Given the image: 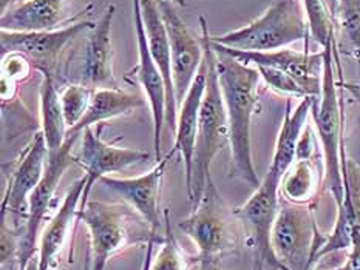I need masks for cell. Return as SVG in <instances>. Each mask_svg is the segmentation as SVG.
I'll use <instances>...</instances> for the list:
<instances>
[{
    "label": "cell",
    "instance_id": "6da1fadb",
    "mask_svg": "<svg viewBox=\"0 0 360 270\" xmlns=\"http://www.w3.org/2000/svg\"><path fill=\"white\" fill-rule=\"evenodd\" d=\"M212 43V42H210ZM215 67L228 114L229 145L233 170L254 190L260 185L252 159V116L258 105L262 76L255 67L243 64L231 54L215 48Z\"/></svg>",
    "mask_w": 360,
    "mask_h": 270
},
{
    "label": "cell",
    "instance_id": "7a4b0ae2",
    "mask_svg": "<svg viewBox=\"0 0 360 270\" xmlns=\"http://www.w3.org/2000/svg\"><path fill=\"white\" fill-rule=\"evenodd\" d=\"M200 23L202 42H205V58L207 60V82L200 110L192 180L187 187V195H189L192 207L198 203L207 182L212 180L210 167H212L217 153L223 149L226 142H229L228 114H226L220 82H218L215 51L210 43L207 22L202 15H200Z\"/></svg>",
    "mask_w": 360,
    "mask_h": 270
},
{
    "label": "cell",
    "instance_id": "3957f363",
    "mask_svg": "<svg viewBox=\"0 0 360 270\" xmlns=\"http://www.w3.org/2000/svg\"><path fill=\"white\" fill-rule=\"evenodd\" d=\"M295 151L285 145H276L268 172L260 185L245 204L237 208V216L245 230V241L254 253L252 270L266 267L281 270L271 249V230L280 208V185L286 172L294 164Z\"/></svg>",
    "mask_w": 360,
    "mask_h": 270
},
{
    "label": "cell",
    "instance_id": "277c9868",
    "mask_svg": "<svg viewBox=\"0 0 360 270\" xmlns=\"http://www.w3.org/2000/svg\"><path fill=\"white\" fill-rule=\"evenodd\" d=\"M90 236V270H105L107 262L131 244L150 239L152 230L129 204L87 201L77 210Z\"/></svg>",
    "mask_w": 360,
    "mask_h": 270
},
{
    "label": "cell",
    "instance_id": "5b68a950",
    "mask_svg": "<svg viewBox=\"0 0 360 270\" xmlns=\"http://www.w3.org/2000/svg\"><path fill=\"white\" fill-rule=\"evenodd\" d=\"M338 43L331 42L323 51V79L322 93L312 105L316 133L323 153V185L331 193L335 204L342 205L345 199V177H343V150L342 139V107L335 82V53Z\"/></svg>",
    "mask_w": 360,
    "mask_h": 270
},
{
    "label": "cell",
    "instance_id": "8992f818",
    "mask_svg": "<svg viewBox=\"0 0 360 270\" xmlns=\"http://www.w3.org/2000/svg\"><path fill=\"white\" fill-rule=\"evenodd\" d=\"M178 229L192 239L201 264L237 252L241 238H245L237 212L224 203L214 180L207 182L200 201L192 207V213L179 221Z\"/></svg>",
    "mask_w": 360,
    "mask_h": 270
},
{
    "label": "cell",
    "instance_id": "52a82bcc",
    "mask_svg": "<svg viewBox=\"0 0 360 270\" xmlns=\"http://www.w3.org/2000/svg\"><path fill=\"white\" fill-rule=\"evenodd\" d=\"M308 22L302 0H276L260 18L246 27L215 36L212 42L240 51H274L308 42Z\"/></svg>",
    "mask_w": 360,
    "mask_h": 270
},
{
    "label": "cell",
    "instance_id": "ba28073f",
    "mask_svg": "<svg viewBox=\"0 0 360 270\" xmlns=\"http://www.w3.org/2000/svg\"><path fill=\"white\" fill-rule=\"evenodd\" d=\"M325 238L317 227L314 205L280 199L271 230V249L281 270H312V259Z\"/></svg>",
    "mask_w": 360,
    "mask_h": 270
},
{
    "label": "cell",
    "instance_id": "9c48e42d",
    "mask_svg": "<svg viewBox=\"0 0 360 270\" xmlns=\"http://www.w3.org/2000/svg\"><path fill=\"white\" fill-rule=\"evenodd\" d=\"M95 23L82 20L60 29L50 31H6L0 34L2 58L19 54L41 73L53 74L62 51L84 31H90Z\"/></svg>",
    "mask_w": 360,
    "mask_h": 270
},
{
    "label": "cell",
    "instance_id": "30bf717a",
    "mask_svg": "<svg viewBox=\"0 0 360 270\" xmlns=\"http://www.w3.org/2000/svg\"><path fill=\"white\" fill-rule=\"evenodd\" d=\"M76 142L77 139L75 137L67 139L60 151H58L56 154H50L49 161H46L42 180L34 189V191L31 193L28 218L25 221V226H23L20 231V270L25 269L28 262L36 257L39 231H41L42 222L46 213L50 210L54 193H56L58 185L62 180V176L67 172V168L76 164L75 154H72V149Z\"/></svg>",
    "mask_w": 360,
    "mask_h": 270
},
{
    "label": "cell",
    "instance_id": "8fae6325",
    "mask_svg": "<svg viewBox=\"0 0 360 270\" xmlns=\"http://www.w3.org/2000/svg\"><path fill=\"white\" fill-rule=\"evenodd\" d=\"M212 42V39H210ZM215 48L231 54L240 62L250 67H271L288 73L300 85L307 96L319 97L322 93L323 79V51L311 54L308 51V42L304 43V51H295L289 48L274 51H240L212 42Z\"/></svg>",
    "mask_w": 360,
    "mask_h": 270
},
{
    "label": "cell",
    "instance_id": "7c38bea8",
    "mask_svg": "<svg viewBox=\"0 0 360 270\" xmlns=\"http://www.w3.org/2000/svg\"><path fill=\"white\" fill-rule=\"evenodd\" d=\"M158 6L169 36L172 74H174L175 96L179 104L189 91L205 60V42L202 36L195 34L179 18L175 5L161 0Z\"/></svg>",
    "mask_w": 360,
    "mask_h": 270
},
{
    "label": "cell",
    "instance_id": "4fadbf2b",
    "mask_svg": "<svg viewBox=\"0 0 360 270\" xmlns=\"http://www.w3.org/2000/svg\"><path fill=\"white\" fill-rule=\"evenodd\" d=\"M133 23H135L138 41V64L133 68V74L143 88L148 107H150L153 121V150L155 159L158 162L162 159L161 135L164 126H166L167 87L158 65L155 64L150 50H148L143 14H141V0H133Z\"/></svg>",
    "mask_w": 360,
    "mask_h": 270
},
{
    "label": "cell",
    "instance_id": "5bb4252c",
    "mask_svg": "<svg viewBox=\"0 0 360 270\" xmlns=\"http://www.w3.org/2000/svg\"><path fill=\"white\" fill-rule=\"evenodd\" d=\"M46 161H49V149L42 133H37L10 177L0 205L2 220H11L14 222L11 227L15 230H18L15 222L20 220L27 221L28 218L30 196L42 180Z\"/></svg>",
    "mask_w": 360,
    "mask_h": 270
},
{
    "label": "cell",
    "instance_id": "9a60e30c",
    "mask_svg": "<svg viewBox=\"0 0 360 270\" xmlns=\"http://www.w3.org/2000/svg\"><path fill=\"white\" fill-rule=\"evenodd\" d=\"M170 156L166 154L155 167L136 177H113L104 176L99 182H103L107 189L115 191L125 204H129L144 222L152 230V234L158 235L161 226L160 221V196L164 173L170 162Z\"/></svg>",
    "mask_w": 360,
    "mask_h": 270
},
{
    "label": "cell",
    "instance_id": "2e32d148",
    "mask_svg": "<svg viewBox=\"0 0 360 270\" xmlns=\"http://www.w3.org/2000/svg\"><path fill=\"white\" fill-rule=\"evenodd\" d=\"M75 158L76 164H79L87 175V187H85L81 203L85 204L89 201L93 185L101 181V177L121 172L138 162H144L150 158V153L107 144L101 139L99 133H95L93 127H89L84 130L81 150Z\"/></svg>",
    "mask_w": 360,
    "mask_h": 270
},
{
    "label": "cell",
    "instance_id": "e0dca14e",
    "mask_svg": "<svg viewBox=\"0 0 360 270\" xmlns=\"http://www.w3.org/2000/svg\"><path fill=\"white\" fill-rule=\"evenodd\" d=\"M116 13L115 5H108L101 19L90 29L79 65V82L91 90L116 88L113 74L112 25Z\"/></svg>",
    "mask_w": 360,
    "mask_h": 270
},
{
    "label": "cell",
    "instance_id": "ac0fdd59",
    "mask_svg": "<svg viewBox=\"0 0 360 270\" xmlns=\"http://www.w3.org/2000/svg\"><path fill=\"white\" fill-rule=\"evenodd\" d=\"M85 187H87V175L81 176L79 180L73 182L56 213L46 224L42 235L39 236V270H51L56 267L58 259L64 253L70 238L73 235V227L77 221V210H79V204L82 203Z\"/></svg>",
    "mask_w": 360,
    "mask_h": 270
},
{
    "label": "cell",
    "instance_id": "d6986e66",
    "mask_svg": "<svg viewBox=\"0 0 360 270\" xmlns=\"http://www.w3.org/2000/svg\"><path fill=\"white\" fill-rule=\"evenodd\" d=\"M207 82V60L205 58L200 72L195 77L193 83L191 85L189 91L184 96L181 102L178 104L176 114V128H175V144L167 154L174 158L179 154L184 162V173H186V189L191 185L192 180V168H193V154H195V142H197V131H198V119L202 96L206 91Z\"/></svg>",
    "mask_w": 360,
    "mask_h": 270
},
{
    "label": "cell",
    "instance_id": "ffe728a7",
    "mask_svg": "<svg viewBox=\"0 0 360 270\" xmlns=\"http://www.w3.org/2000/svg\"><path fill=\"white\" fill-rule=\"evenodd\" d=\"M141 14H143L148 50H150L155 64L158 65L164 81H166V87H167L166 123L169 126L172 133L175 135L178 100L175 96L174 74H172V56H170V43H169L167 29H166V25H164L162 15L156 0H141Z\"/></svg>",
    "mask_w": 360,
    "mask_h": 270
},
{
    "label": "cell",
    "instance_id": "44dd1931",
    "mask_svg": "<svg viewBox=\"0 0 360 270\" xmlns=\"http://www.w3.org/2000/svg\"><path fill=\"white\" fill-rule=\"evenodd\" d=\"M146 107V100L131 93L122 91L120 88H98L93 90L91 100L87 113L84 114L81 122L73 128H68L67 137H82L85 128L112 121L121 116H127L139 108Z\"/></svg>",
    "mask_w": 360,
    "mask_h": 270
},
{
    "label": "cell",
    "instance_id": "7402d4cb",
    "mask_svg": "<svg viewBox=\"0 0 360 270\" xmlns=\"http://www.w3.org/2000/svg\"><path fill=\"white\" fill-rule=\"evenodd\" d=\"M67 0H27L2 14V29L50 31L65 19Z\"/></svg>",
    "mask_w": 360,
    "mask_h": 270
},
{
    "label": "cell",
    "instance_id": "603a6c76",
    "mask_svg": "<svg viewBox=\"0 0 360 270\" xmlns=\"http://www.w3.org/2000/svg\"><path fill=\"white\" fill-rule=\"evenodd\" d=\"M42 83L39 90V102H41V127L46 149L50 154H56L65 144L68 127L60 107V93L54 83V77L50 73H41Z\"/></svg>",
    "mask_w": 360,
    "mask_h": 270
},
{
    "label": "cell",
    "instance_id": "cb8c5ba5",
    "mask_svg": "<svg viewBox=\"0 0 360 270\" xmlns=\"http://www.w3.org/2000/svg\"><path fill=\"white\" fill-rule=\"evenodd\" d=\"M323 180L312 159H295L281 180L280 193L288 203L314 205Z\"/></svg>",
    "mask_w": 360,
    "mask_h": 270
},
{
    "label": "cell",
    "instance_id": "d4e9b609",
    "mask_svg": "<svg viewBox=\"0 0 360 270\" xmlns=\"http://www.w3.org/2000/svg\"><path fill=\"white\" fill-rule=\"evenodd\" d=\"M340 51L360 65V0H335Z\"/></svg>",
    "mask_w": 360,
    "mask_h": 270
},
{
    "label": "cell",
    "instance_id": "484cf974",
    "mask_svg": "<svg viewBox=\"0 0 360 270\" xmlns=\"http://www.w3.org/2000/svg\"><path fill=\"white\" fill-rule=\"evenodd\" d=\"M164 227H166V234H164L162 247L160 249L158 255L152 259L150 270H191L195 264H201L197 255H195V257H189V255L179 247L174 231H172L170 227L169 210H164Z\"/></svg>",
    "mask_w": 360,
    "mask_h": 270
},
{
    "label": "cell",
    "instance_id": "4316f807",
    "mask_svg": "<svg viewBox=\"0 0 360 270\" xmlns=\"http://www.w3.org/2000/svg\"><path fill=\"white\" fill-rule=\"evenodd\" d=\"M311 37L322 46L335 42V18L326 0H302Z\"/></svg>",
    "mask_w": 360,
    "mask_h": 270
},
{
    "label": "cell",
    "instance_id": "83f0119b",
    "mask_svg": "<svg viewBox=\"0 0 360 270\" xmlns=\"http://www.w3.org/2000/svg\"><path fill=\"white\" fill-rule=\"evenodd\" d=\"M93 90L82 83H70L60 91V107L68 128H73L87 113Z\"/></svg>",
    "mask_w": 360,
    "mask_h": 270
},
{
    "label": "cell",
    "instance_id": "f1b7e54d",
    "mask_svg": "<svg viewBox=\"0 0 360 270\" xmlns=\"http://www.w3.org/2000/svg\"><path fill=\"white\" fill-rule=\"evenodd\" d=\"M255 68L260 72V76L264 81V83L268 85L271 90L277 91L278 95H286L291 97H307L300 85L294 81V77H291L288 73L271 67H255Z\"/></svg>",
    "mask_w": 360,
    "mask_h": 270
},
{
    "label": "cell",
    "instance_id": "f546056e",
    "mask_svg": "<svg viewBox=\"0 0 360 270\" xmlns=\"http://www.w3.org/2000/svg\"><path fill=\"white\" fill-rule=\"evenodd\" d=\"M317 150V144H316V136H314V130H312L311 126L303 128L299 142H297V150H295V159H312L314 158V153Z\"/></svg>",
    "mask_w": 360,
    "mask_h": 270
},
{
    "label": "cell",
    "instance_id": "4dcf8cb0",
    "mask_svg": "<svg viewBox=\"0 0 360 270\" xmlns=\"http://www.w3.org/2000/svg\"><path fill=\"white\" fill-rule=\"evenodd\" d=\"M331 270H360V234L356 230V227L353 231V244H351V249L348 250V258L345 264Z\"/></svg>",
    "mask_w": 360,
    "mask_h": 270
},
{
    "label": "cell",
    "instance_id": "1f68e13d",
    "mask_svg": "<svg viewBox=\"0 0 360 270\" xmlns=\"http://www.w3.org/2000/svg\"><path fill=\"white\" fill-rule=\"evenodd\" d=\"M164 236L158 235H152L150 239H148L146 244V253H144V261H143V267L141 270H150L152 266V259H153V250H155V244L158 241H162Z\"/></svg>",
    "mask_w": 360,
    "mask_h": 270
},
{
    "label": "cell",
    "instance_id": "d6a6232c",
    "mask_svg": "<svg viewBox=\"0 0 360 270\" xmlns=\"http://www.w3.org/2000/svg\"><path fill=\"white\" fill-rule=\"evenodd\" d=\"M23 2H27V0H0V8H2V14L6 13L8 10H11L13 6L20 5Z\"/></svg>",
    "mask_w": 360,
    "mask_h": 270
},
{
    "label": "cell",
    "instance_id": "836d02e7",
    "mask_svg": "<svg viewBox=\"0 0 360 270\" xmlns=\"http://www.w3.org/2000/svg\"><path fill=\"white\" fill-rule=\"evenodd\" d=\"M202 270H224L220 264H218V261H207V262H202L201 264Z\"/></svg>",
    "mask_w": 360,
    "mask_h": 270
},
{
    "label": "cell",
    "instance_id": "e575fe53",
    "mask_svg": "<svg viewBox=\"0 0 360 270\" xmlns=\"http://www.w3.org/2000/svg\"><path fill=\"white\" fill-rule=\"evenodd\" d=\"M23 270H39V261H37V257H34L33 259H31L28 264H27V267L23 269Z\"/></svg>",
    "mask_w": 360,
    "mask_h": 270
},
{
    "label": "cell",
    "instance_id": "d590c367",
    "mask_svg": "<svg viewBox=\"0 0 360 270\" xmlns=\"http://www.w3.org/2000/svg\"><path fill=\"white\" fill-rule=\"evenodd\" d=\"M156 2H161V0H156ZM164 2H170L172 5H176V6H186L187 0H164Z\"/></svg>",
    "mask_w": 360,
    "mask_h": 270
},
{
    "label": "cell",
    "instance_id": "8d00e7d4",
    "mask_svg": "<svg viewBox=\"0 0 360 270\" xmlns=\"http://www.w3.org/2000/svg\"><path fill=\"white\" fill-rule=\"evenodd\" d=\"M326 2H328V5L331 6V10L334 13V10H335V0H326Z\"/></svg>",
    "mask_w": 360,
    "mask_h": 270
},
{
    "label": "cell",
    "instance_id": "74e56055",
    "mask_svg": "<svg viewBox=\"0 0 360 270\" xmlns=\"http://www.w3.org/2000/svg\"><path fill=\"white\" fill-rule=\"evenodd\" d=\"M354 161H356V159H354ZM356 164L360 167V161H356Z\"/></svg>",
    "mask_w": 360,
    "mask_h": 270
}]
</instances>
